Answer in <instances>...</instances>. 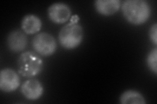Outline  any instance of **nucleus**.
Returning a JSON list of instances; mask_svg holds the SVG:
<instances>
[{"label": "nucleus", "mask_w": 157, "mask_h": 104, "mask_svg": "<svg viewBox=\"0 0 157 104\" xmlns=\"http://www.w3.org/2000/svg\"><path fill=\"white\" fill-rule=\"evenodd\" d=\"M121 9L127 22L136 26L147 22L151 14L150 5L145 0H126L122 4Z\"/></svg>", "instance_id": "obj_1"}, {"label": "nucleus", "mask_w": 157, "mask_h": 104, "mask_svg": "<svg viewBox=\"0 0 157 104\" xmlns=\"http://www.w3.org/2000/svg\"><path fill=\"white\" fill-rule=\"evenodd\" d=\"M18 72L23 77H35L43 70V61L37 53L28 51L20 56L18 61Z\"/></svg>", "instance_id": "obj_2"}, {"label": "nucleus", "mask_w": 157, "mask_h": 104, "mask_svg": "<svg viewBox=\"0 0 157 104\" xmlns=\"http://www.w3.org/2000/svg\"><path fill=\"white\" fill-rule=\"evenodd\" d=\"M83 39V29L79 23L69 22L60 29L58 41L66 49H73L81 44Z\"/></svg>", "instance_id": "obj_3"}, {"label": "nucleus", "mask_w": 157, "mask_h": 104, "mask_svg": "<svg viewBox=\"0 0 157 104\" xmlns=\"http://www.w3.org/2000/svg\"><path fill=\"white\" fill-rule=\"evenodd\" d=\"M32 46L37 54L44 57L53 55L57 49L56 39L52 34L46 32L39 33L34 37Z\"/></svg>", "instance_id": "obj_4"}, {"label": "nucleus", "mask_w": 157, "mask_h": 104, "mask_svg": "<svg viewBox=\"0 0 157 104\" xmlns=\"http://www.w3.org/2000/svg\"><path fill=\"white\" fill-rule=\"evenodd\" d=\"M21 80L18 73L11 68H4L0 72V89L4 92H11L19 87Z\"/></svg>", "instance_id": "obj_5"}, {"label": "nucleus", "mask_w": 157, "mask_h": 104, "mask_svg": "<svg viewBox=\"0 0 157 104\" xmlns=\"http://www.w3.org/2000/svg\"><path fill=\"white\" fill-rule=\"evenodd\" d=\"M48 16L52 22L62 24L71 18V10L70 6L65 3H55L48 7Z\"/></svg>", "instance_id": "obj_6"}, {"label": "nucleus", "mask_w": 157, "mask_h": 104, "mask_svg": "<svg viewBox=\"0 0 157 104\" xmlns=\"http://www.w3.org/2000/svg\"><path fill=\"white\" fill-rule=\"evenodd\" d=\"M22 95L28 100H37L40 98L44 92L41 83L36 79H29L24 81L21 85Z\"/></svg>", "instance_id": "obj_7"}, {"label": "nucleus", "mask_w": 157, "mask_h": 104, "mask_svg": "<svg viewBox=\"0 0 157 104\" xmlns=\"http://www.w3.org/2000/svg\"><path fill=\"white\" fill-rule=\"evenodd\" d=\"M7 46L14 53H19L25 49L28 44V38L25 34L19 30L10 32L7 37Z\"/></svg>", "instance_id": "obj_8"}, {"label": "nucleus", "mask_w": 157, "mask_h": 104, "mask_svg": "<svg viewBox=\"0 0 157 104\" xmlns=\"http://www.w3.org/2000/svg\"><path fill=\"white\" fill-rule=\"evenodd\" d=\"M96 11L104 16H111L119 11L121 7L119 0H96L94 2Z\"/></svg>", "instance_id": "obj_9"}, {"label": "nucleus", "mask_w": 157, "mask_h": 104, "mask_svg": "<svg viewBox=\"0 0 157 104\" xmlns=\"http://www.w3.org/2000/svg\"><path fill=\"white\" fill-rule=\"evenodd\" d=\"M21 27L23 31L28 34H36L41 30L42 22L35 14H27L22 20Z\"/></svg>", "instance_id": "obj_10"}, {"label": "nucleus", "mask_w": 157, "mask_h": 104, "mask_svg": "<svg viewBox=\"0 0 157 104\" xmlns=\"http://www.w3.org/2000/svg\"><path fill=\"white\" fill-rule=\"evenodd\" d=\"M122 104H145L146 101L141 94L134 90H127L122 92L119 98Z\"/></svg>", "instance_id": "obj_11"}, {"label": "nucleus", "mask_w": 157, "mask_h": 104, "mask_svg": "<svg viewBox=\"0 0 157 104\" xmlns=\"http://www.w3.org/2000/svg\"><path fill=\"white\" fill-rule=\"evenodd\" d=\"M147 64L149 70L157 74V48L155 47L149 52L147 56Z\"/></svg>", "instance_id": "obj_12"}, {"label": "nucleus", "mask_w": 157, "mask_h": 104, "mask_svg": "<svg viewBox=\"0 0 157 104\" xmlns=\"http://www.w3.org/2000/svg\"><path fill=\"white\" fill-rule=\"evenodd\" d=\"M149 36L151 41L155 46L157 45V23H155L152 25L149 31Z\"/></svg>", "instance_id": "obj_13"}, {"label": "nucleus", "mask_w": 157, "mask_h": 104, "mask_svg": "<svg viewBox=\"0 0 157 104\" xmlns=\"http://www.w3.org/2000/svg\"><path fill=\"white\" fill-rule=\"evenodd\" d=\"M70 22L77 23H78V20H79V17H78V16L77 15V14H75V15H73L71 17V18L70 19Z\"/></svg>", "instance_id": "obj_14"}]
</instances>
